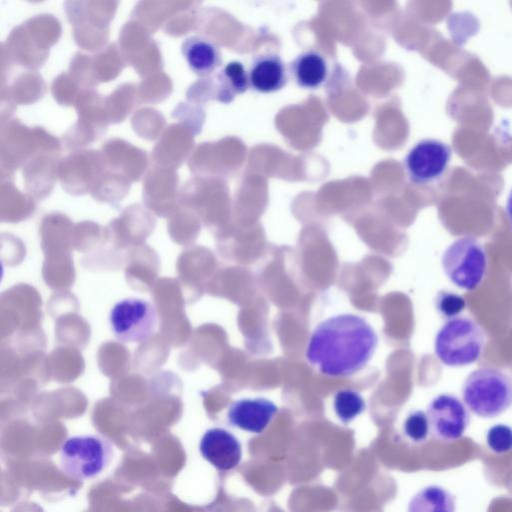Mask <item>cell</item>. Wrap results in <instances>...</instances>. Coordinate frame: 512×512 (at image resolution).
I'll return each instance as SVG.
<instances>
[{"label":"cell","instance_id":"cell-1","mask_svg":"<svg viewBox=\"0 0 512 512\" xmlns=\"http://www.w3.org/2000/svg\"><path fill=\"white\" fill-rule=\"evenodd\" d=\"M377 344L375 330L363 317L343 313L316 326L307 344L306 358L324 375L349 376L366 366Z\"/></svg>","mask_w":512,"mask_h":512},{"label":"cell","instance_id":"cell-2","mask_svg":"<svg viewBox=\"0 0 512 512\" xmlns=\"http://www.w3.org/2000/svg\"><path fill=\"white\" fill-rule=\"evenodd\" d=\"M462 398L475 415L496 417L512 405V379L496 368H478L466 377Z\"/></svg>","mask_w":512,"mask_h":512},{"label":"cell","instance_id":"cell-3","mask_svg":"<svg viewBox=\"0 0 512 512\" xmlns=\"http://www.w3.org/2000/svg\"><path fill=\"white\" fill-rule=\"evenodd\" d=\"M114 455L112 443L101 435L68 437L59 450L60 470L75 480L92 479L110 465Z\"/></svg>","mask_w":512,"mask_h":512},{"label":"cell","instance_id":"cell-4","mask_svg":"<svg viewBox=\"0 0 512 512\" xmlns=\"http://www.w3.org/2000/svg\"><path fill=\"white\" fill-rule=\"evenodd\" d=\"M485 346V334L480 325L468 317L448 320L437 332L434 350L446 366L461 367L476 362Z\"/></svg>","mask_w":512,"mask_h":512},{"label":"cell","instance_id":"cell-5","mask_svg":"<svg viewBox=\"0 0 512 512\" xmlns=\"http://www.w3.org/2000/svg\"><path fill=\"white\" fill-rule=\"evenodd\" d=\"M441 263L449 280L466 291L478 288L487 270L485 249L472 236L453 241L443 252Z\"/></svg>","mask_w":512,"mask_h":512},{"label":"cell","instance_id":"cell-6","mask_svg":"<svg viewBox=\"0 0 512 512\" xmlns=\"http://www.w3.org/2000/svg\"><path fill=\"white\" fill-rule=\"evenodd\" d=\"M108 322L114 337L123 343H141L156 333L159 318L155 305L142 298L128 297L110 309Z\"/></svg>","mask_w":512,"mask_h":512},{"label":"cell","instance_id":"cell-7","mask_svg":"<svg viewBox=\"0 0 512 512\" xmlns=\"http://www.w3.org/2000/svg\"><path fill=\"white\" fill-rule=\"evenodd\" d=\"M451 153L450 146L440 140H420L404 158V167L409 180L417 185L438 180L448 167Z\"/></svg>","mask_w":512,"mask_h":512},{"label":"cell","instance_id":"cell-8","mask_svg":"<svg viewBox=\"0 0 512 512\" xmlns=\"http://www.w3.org/2000/svg\"><path fill=\"white\" fill-rule=\"evenodd\" d=\"M430 432L444 442L460 439L470 421L464 403L454 395L440 394L433 398L427 407Z\"/></svg>","mask_w":512,"mask_h":512},{"label":"cell","instance_id":"cell-9","mask_svg":"<svg viewBox=\"0 0 512 512\" xmlns=\"http://www.w3.org/2000/svg\"><path fill=\"white\" fill-rule=\"evenodd\" d=\"M202 457L219 471L236 468L242 459V445L224 428L207 429L199 442Z\"/></svg>","mask_w":512,"mask_h":512},{"label":"cell","instance_id":"cell-10","mask_svg":"<svg viewBox=\"0 0 512 512\" xmlns=\"http://www.w3.org/2000/svg\"><path fill=\"white\" fill-rule=\"evenodd\" d=\"M277 411V406L269 399L243 398L229 405L227 421L232 427L260 434L270 424Z\"/></svg>","mask_w":512,"mask_h":512},{"label":"cell","instance_id":"cell-11","mask_svg":"<svg viewBox=\"0 0 512 512\" xmlns=\"http://www.w3.org/2000/svg\"><path fill=\"white\" fill-rule=\"evenodd\" d=\"M250 87L261 93H272L282 89L288 74L284 61L275 53L256 56L248 70Z\"/></svg>","mask_w":512,"mask_h":512},{"label":"cell","instance_id":"cell-12","mask_svg":"<svg viewBox=\"0 0 512 512\" xmlns=\"http://www.w3.org/2000/svg\"><path fill=\"white\" fill-rule=\"evenodd\" d=\"M190 69L198 76H208L222 63L218 46L202 36H191L181 46Z\"/></svg>","mask_w":512,"mask_h":512},{"label":"cell","instance_id":"cell-13","mask_svg":"<svg viewBox=\"0 0 512 512\" xmlns=\"http://www.w3.org/2000/svg\"><path fill=\"white\" fill-rule=\"evenodd\" d=\"M291 76L298 86L319 88L327 78L328 64L325 57L315 50L298 54L289 65Z\"/></svg>","mask_w":512,"mask_h":512},{"label":"cell","instance_id":"cell-14","mask_svg":"<svg viewBox=\"0 0 512 512\" xmlns=\"http://www.w3.org/2000/svg\"><path fill=\"white\" fill-rule=\"evenodd\" d=\"M212 84L215 88L214 99L222 103H230L237 94L244 93L250 86L248 72L239 61L227 63Z\"/></svg>","mask_w":512,"mask_h":512},{"label":"cell","instance_id":"cell-15","mask_svg":"<svg viewBox=\"0 0 512 512\" xmlns=\"http://www.w3.org/2000/svg\"><path fill=\"white\" fill-rule=\"evenodd\" d=\"M407 512H455V500L442 486L429 485L410 499Z\"/></svg>","mask_w":512,"mask_h":512},{"label":"cell","instance_id":"cell-16","mask_svg":"<svg viewBox=\"0 0 512 512\" xmlns=\"http://www.w3.org/2000/svg\"><path fill=\"white\" fill-rule=\"evenodd\" d=\"M333 408L338 419L347 424L365 410L366 404L359 392L352 389H342L334 395Z\"/></svg>","mask_w":512,"mask_h":512},{"label":"cell","instance_id":"cell-17","mask_svg":"<svg viewBox=\"0 0 512 512\" xmlns=\"http://www.w3.org/2000/svg\"><path fill=\"white\" fill-rule=\"evenodd\" d=\"M403 432L409 440L416 444L425 442L430 433L427 414L422 410L410 412L404 420Z\"/></svg>","mask_w":512,"mask_h":512},{"label":"cell","instance_id":"cell-18","mask_svg":"<svg viewBox=\"0 0 512 512\" xmlns=\"http://www.w3.org/2000/svg\"><path fill=\"white\" fill-rule=\"evenodd\" d=\"M435 307L442 317L450 320L463 312L466 301L457 293L441 290L435 297Z\"/></svg>","mask_w":512,"mask_h":512},{"label":"cell","instance_id":"cell-19","mask_svg":"<svg viewBox=\"0 0 512 512\" xmlns=\"http://www.w3.org/2000/svg\"><path fill=\"white\" fill-rule=\"evenodd\" d=\"M486 443L491 451L504 454L512 450V427L506 424H496L486 433Z\"/></svg>","mask_w":512,"mask_h":512},{"label":"cell","instance_id":"cell-20","mask_svg":"<svg viewBox=\"0 0 512 512\" xmlns=\"http://www.w3.org/2000/svg\"><path fill=\"white\" fill-rule=\"evenodd\" d=\"M505 210L512 229V190L510 191L509 196L507 198Z\"/></svg>","mask_w":512,"mask_h":512}]
</instances>
